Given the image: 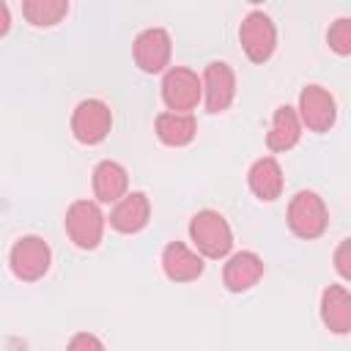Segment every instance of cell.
<instances>
[{"label": "cell", "instance_id": "9", "mask_svg": "<svg viewBox=\"0 0 351 351\" xmlns=\"http://www.w3.org/2000/svg\"><path fill=\"white\" fill-rule=\"evenodd\" d=\"M299 123L307 126L310 132H329L337 121V104L332 99V93L321 85H307L299 93Z\"/></svg>", "mask_w": 351, "mask_h": 351}, {"label": "cell", "instance_id": "1", "mask_svg": "<svg viewBox=\"0 0 351 351\" xmlns=\"http://www.w3.org/2000/svg\"><path fill=\"white\" fill-rule=\"evenodd\" d=\"M189 239L200 258H225L233 250V230L219 211L203 208L189 219Z\"/></svg>", "mask_w": 351, "mask_h": 351}, {"label": "cell", "instance_id": "17", "mask_svg": "<svg viewBox=\"0 0 351 351\" xmlns=\"http://www.w3.org/2000/svg\"><path fill=\"white\" fill-rule=\"evenodd\" d=\"M156 137L170 148H184L197 134V121L192 112H159L156 115Z\"/></svg>", "mask_w": 351, "mask_h": 351}, {"label": "cell", "instance_id": "22", "mask_svg": "<svg viewBox=\"0 0 351 351\" xmlns=\"http://www.w3.org/2000/svg\"><path fill=\"white\" fill-rule=\"evenodd\" d=\"M335 269L343 280H351V239H343L335 250Z\"/></svg>", "mask_w": 351, "mask_h": 351}, {"label": "cell", "instance_id": "13", "mask_svg": "<svg viewBox=\"0 0 351 351\" xmlns=\"http://www.w3.org/2000/svg\"><path fill=\"white\" fill-rule=\"evenodd\" d=\"M203 269H206L203 258L195 250H189L184 241L165 244V250H162V271H165L167 280L192 282V280H197L203 274Z\"/></svg>", "mask_w": 351, "mask_h": 351}, {"label": "cell", "instance_id": "19", "mask_svg": "<svg viewBox=\"0 0 351 351\" xmlns=\"http://www.w3.org/2000/svg\"><path fill=\"white\" fill-rule=\"evenodd\" d=\"M22 14L33 27H55L69 14V3L66 0H25Z\"/></svg>", "mask_w": 351, "mask_h": 351}, {"label": "cell", "instance_id": "15", "mask_svg": "<svg viewBox=\"0 0 351 351\" xmlns=\"http://www.w3.org/2000/svg\"><path fill=\"white\" fill-rule=\"evenodd\" d=\"M321 321L335 335L351 332V293L346 285H329L321 293Z\"/></svg>", "mask_w": 351, "mask_h": 351}, {"label": "cell", "instance_id": "3", "mask_svg": "<svg viewBox=\"0 0 351 351\" xmlns=\"http://www.w3.org/2000/svg\"><path fill=\"white\" fill-rule=\"evenodd\" d=\"M52 263V250L41 236H22L14 241L8 252V266L11 274L22 282H36L49 271Z\"/></svg>", "mask_w": 351, "mask_h": 351}, {"label": "cell", "instance_id": "7", "mask_svg": "<svg viewBox=\"0 0 351 351\" xmlns=\"http://www.w3.org/2000/svg\"><path fill=\"white\" fill-rule=\"evenodd\" d=\"M112 112L101 99H82L71 112V134L82 145H96L110 134Z\"/></svg>", "mask_w": 351, "mask_h": 351}, {"label": "cell", "instance_id": "6", "mask_svg": "<svg viewBox=\"0 0 351 351\" xmlns=\"http://www.w3.org/2000/svg\"><path fill=\"white\" fill-rule=\"evenodd\" d=\"M200 99H203L200 77L192 69L173 66V69L165 71V77H162V101L167 104L170 112H189V110L197 107Z\"/></svg>", "mask_w": 351, "mask_h": 351}, {"label": "cell", "instance_id": "21", "mask_svg": "<svg viewBox=\"0 0 351 351\" xmlns=\"http://www.w3.org/2000/svg\"><path fill=\"white\" fill-rule=\"evenodd\" d=\"M66 351H107V348H104V343H101L96 335H90V332H77V335L69 340Z\"/></svg>", "mask_w": 351, "mask_h": 351}, {"label": "cell", "instance_id": "2", "mask_svg": "<svg viewBox=\"0 0 351 351\" xmlns=\"http://www.w3.org/2000/svg\"><path fill=\"white\" fill-rule=\"evenodd\" d=\"M288 228L296 239H304V241H313L318 236L326 233L329 228V208L324 203V197L313 189H302L291 197L288 203Z\"/></svg>", "mask_w": 351, "mask_h": 351}, {"label": "cell", "instance_id": "4", "mask_svg": "<svg viewBox=\"0 0 351 351\" xmlns=\"http://www.w3.org/2000/svg\"><path fill=\"white\" fill-rule=\"evenodd\" d=\"M66 233L80 250H96L104 236V214L93 200H74L66 211Z\"/></svg>", "mask_w": 351, "mask_h": 351}, {"label": "cell", "instance_id": "23", "mask_svg": "<svg viewBox=\"0 0 351 351\" xmlns=\"http://www.w3.org/2000/svg\"><path fill=\"white\" fill-rule=\"evenodd\" d=\"M11 30V14H8V5L0 0V38Z\"/></svg>", "mask_w": 351, "mask_h": 351}, {"label": "cell", "instance_id": "11", "mask_svg": "<svg viewBox=\"0 0 351 351\" xmlns=\"http://www.w3.org/2000/svg\"><path fill=\"white\" fill-rule=\"evenodd\" d=\"M261 277H263V258L252 250L233 252L222 269V282L230 293H244L255 288Z\"/></svg>", "mask_w": 351, "mask_h": 351}, {"label": "cell", "instance_id": "20", "mask_svg": "<svg viewBox=\"0 0 351 351\" xmlns=\"http://www.w3.org/2000/svg\"><path fill=\"white\" fill-rule=\"evenodd\" d=\"M326 44L332 52L337 55H351V19L348 16H340L337 22H332V27L326 30Z\"/></svg>", "mask_w": 351, "mask_h": 351}, {"label": "cell", "instance_id": "14", "mask_svg": "<svg viewBox=\"0 0 351 351\" xmlns=\"http://www.w3.org/2000/svg\"><path fill=\"white\" fill-rule=\"evenodd\" d=\"M247 184H250V192L258 197V200H277L282 195V186H285V178H282V167L274 156H261L252 162L250 173H247Z\"/></svg>", "mask_w": 351, "mask_h": 351}, {"label": "cell", "instance_id": "16", "mask_svg": "<svg viewBox=\"0 0 351 351\" xmlns=\"http://www.w3.org/2000/svg\"><path fill=\"white\" fill-rule=\"evenodd\" d=\"M129 189V173L121 162L104 159L93 167V195L99 203H118Z\"/></svg>", "mask_w": 351, "mask_h": 351}, {"label": "cell", "instance_id": "12", "mask_svg": "<svg viewBox=\"0 0 351 351\" xmlns=\"http://www.w3.org/2000/svg\"><path fill=\"white\" fill-rule=\"evenodd\" d=\"M151 219V200L145 192H126L110 211V225L118 230V233H140Z\"/></svg>", "mask_w": 351, "mask_h": 351}, {"label": "cell", "instance_id": "10", "mask_svg": "<svg viewBox=\"0 0 351 351\" xmlns=\"http://www.w3.org/2000/svg\"><path fill=\"white\" fill-rule=\"evenodd\" d=\"M203 101L208 112H225L236 96V74L225 60H211L200 77Z\"/></svg>", "mask_w": 351, "mask_h": 351}, {"label": "cell", "instance_id": "8", "mask_svg": "<svg viewBox=\"0 0 351 351\" xmlns=\"http://www.w3.org/2000/svg\"><path fill=\"white\" fill-rule=\"evenodd\" d=\"M132 55L140 71L145 74H159L167 69L170 55H173V38L165 27H145L137 33L132 44Z\"/></svg>", "mask_w": 351, "mask_h": 351}, {"label": "cell", "instance_id": "18", "mask_svg": "<svg viewBox=\"0 0 351 351\" xmlns=\"http://www.w3.org/2000/svg\"><path fill=\"white\" fill-rule=\"evenodd\" d=\"M302 137V123H299V115L293 107L282 104L274 110V118H271V129L266 134V145L269 151L274 154H282V151H291Z\"/></svg>", "mask_w": 351, "mask_h": 351}, {"label": "cell", "instance_id": "5", "mask_svg": "<svg viewBox=\"0 0 351 351\" xmlns=\"http://www.w3.org/2000/svg\"><path fill=\"white\" fill-rule=\"evenodd\" d=\"M239 41L252 63H266L277 49V27L269 14L250 11L239 25Z\"/></svg>", "mask_w": 351, "mask_h": 351}]
</instances>
